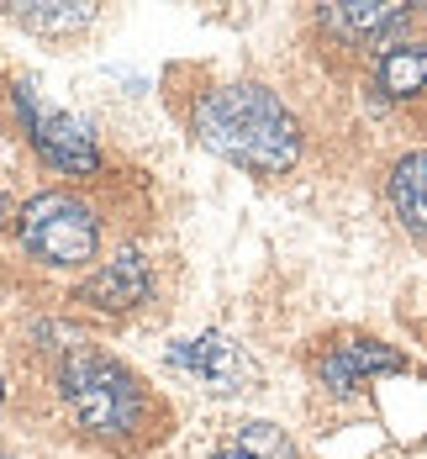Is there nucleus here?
Listing matches in <instances>:
<instances>
[{
  "instance_id": "obj_2",
  "label": "nucleus",
  "mask_w": 427,
  "mask_h": 459,
  "mask_svg": "<svg viewBox=\"0 0 427 459\" xmlns=\"http://www.w3.org/2000/svg\"><path fill=\"white\" fill-rule=\"evenodd\" d=\"M58 391L69 402V412L80 417V428L95 438H132L148 417L142 385L106 354L95 349H69L58 365Z\"/></svg>"
},
{
  "instance_id": "obj_10",
  "label": "nucleus",
  "mask_w": 427,
  "mask_h": 459,
  "mask_svg": "<svg viewBox=\"0 0 427 459\" xmlns=\"http://www.w3.org/2000/svg\"><path fill=\"white\" fill-rule=\"evenodd\" d=\"M390 206L412 232H427V148L406 153L390 169Z\"/></svg>"
},
{
  "instance_id": "obj_5",
  "label": "nucleus",
  "mask_w": 427,
  "mask_h": 459,
  "mask_svg": "<svg viewBox=\"0 0 427 459\" xmlns=\"http://www.w3.org/2000/svg\"><path fill=\"white\" fill-rule=\"evenodd\" d=\"M169 365L195 375L206 391H217V396H227V391H243L248 380H253V365H248V354L237 349L233 338H222V333H201V338H185V343H175L169 349Z\"/></svg>"
},
{
  "instance_id": "obj_3",
  "label": "nucleus",
  "mask_w": 427,
  "mask_h": 459,
  "mask_svg": "<svg viewBox=\"0 0 427 459\" xmlns=\"http://www.w3.org/2000/svg\"><path fill=\"white\" fill-rule=\"evenodd\" d=\"M21 243L32 259L43 264H58V270H74L95 259L100 248V228H95V212L80 201V195H64V190H43L21 206Z\"/></svg>"
},
{
  "instance_id": "obj_6",
  "label": "nucleus",
  "mask_w": 427,
  "mask_h": 459,
  "mask_svg": "<svg viewBox=\"0 0 427 459\" xmlns=\"http://www.w3.org/2000/svg\"><path fill=\"white\" fill-rule=\"evenodd\" d=\"M396 369H406V359L396 354V349H385L375 338H343V343H332L328 354H322V385L337 391V396H348V391H359L370 375H396Z\"/></svg>"
},
{
  "instance_id": "obj_13",
  "label": "nucleus",
  "mask_w": 427,
  "mask_h": 459,
  "mask_svg": "<svg viewBox=\"0 0 427 459\" xmlns=\"http://www.w3.org/2000/svg\"><path fill=\"white\" fill-rule=\"evenodd\" d=\"M11 217V195H5V185H0V222Z\"/></svg>"
},
{
  "instance_id": "obj_4",
  "label": "nucleus",
  "mask_w": 427,
  "mask_h": 459,
  "mask_svg": "<svg viewBox=\"0 0 427 459\" xmlns=\"http://www.w3.org/2000/svg\"><path fill=\"white\" fill-rule=\"evenodd\" d=\"M16 106H21L27 133H32V148L43 153L58 175H95V169H100L95 133L80 122V117H69V111L47 106L32 85H16Z\"/></svg>"
},
{
  "instance_id": "obj_8",
  "label": "nucleus",
  "mask_w": 427,
  "mask_h": 459,
  "mask_svg": "<svg viewBox=\"0 0 427 459\" xmlns=\"http://www.w3.org/2000/svg\"><path fill=\"white\" fill-rule=\"evenodd\" d=\"M148 285H153L148 259H142L138 248H122L116 259H106V264L80 285V301H90L95 312H132L142 296H148Z\"/></svg>"
},
{
  "instance_id": "obj_14",
  "label": "nucleus",
  "mask_w": 427,
  "mask_h": 459,
  "mask_svg": "<svg viewBox=\"0 0 427 459\" xmlns=\"http://www.w3.org/2000/svg\"><path fill=\"white\" fill-rule=\"evenodd\" d=\"M211 459H248V455H237L233 444H227V449H217V455H211Z\"/></svg>"
},
{
  "instance_id": "obj_7",
  "label": "nucleus",
  "mask_w": 427,
  "mask_h": 459,
  "mask_svg": "<svg viewBox=\"0 0 427 459\" xmlns=\"http://www.w3.org/2000/svg\"><path fill=\"white\" fill-rule=\"evenodd\" d=\"M406 22H412V5H396V0H332V5H322V27L348 43L401 38Z\"/></svg>"
},
{
  "instance_id": "obj_15",
  "label": "nucleus",
  "mask_w": 427,
  "mask_h": 459,
  "mask_svg": "<svg viewBox=\"0 0 427 459\" xmlns=\"http://www.w3.org/2000/svg\"><path fill=\"white\" fill-rule=\"evenodd\" d=\"M0 407H5V385H0Z\"/></svg>"
},
{
  "instance_id": "obj_12",
  "label": "nucleus",
  "mask_w": 427,
  "mask_h": 459,
  "mask_svg": "<svg viewBox=\"0 0 427 459\" xmlns=\"http://www.w3.org/2000/svg\"><path fill=\"white\" fill-rule=\"evenodd\" d=\"M233 449L248 459H295V444L285 438L275 422H237L233 428Z\"/></svg>"
},
{
  "instance_id": "obj_9",
  "label": "nucleus",
  "mask_w": 427,
  "mask_h": 459,
  "mask_svg": "<svg viewBox=\"0 0 427 459\" xmlns=\"http://www.w3.org/2000/svg\"><path fill=\"white\" fill-rule=\"evenodd\" d=\"M375 85L390 100H406L427 85V43H390L375 64Z\"/></svg>"
},
{
  "instance_id": "obj_11",
  "label": "nucleus",
  "mask_w": 427,
  "mask_h": 459,
  "mask_svg": "<svg viewBox=\"0 0 427 459\" xmlns=\"http://www.w3.org/2000/svg\"><path fill=\"white\" fill-rule=\"evenodd\" d=\"M11 16H16L21 27H32V32L64 38V32L90 27V22H95V5H85V0H27V5H16Z\"/></svg>"
},
{
  "instance_id": "obj_1",
  "label": "nucleus",
  "mask_w": 427,
  "mask_h": 459,
  "mask_svg": "<svg viewBox=\"0 0 427 459\" xmlns=\"http://www.w3.org/2000/svg\"><path fill=\"white\" fill-rule=\"evenodd\" d=\"M195 138L253 175H280L301 153V122L264 85H222L195 106Z\"/></svg>"
}]
</instances>
